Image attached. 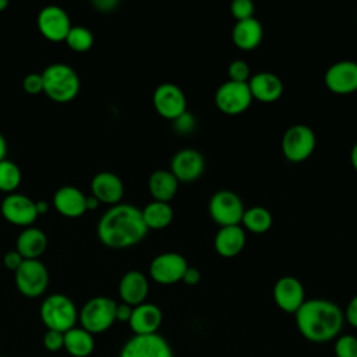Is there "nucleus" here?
Wrapping results in <instances>:
<instances>
[{"label": "nucleus", "mask_w": 357, "mask_h": 357, "mask_svg": "<svg viewBox=\"0 0 357 357\" xmlns=\"http://www.w3.org/2000/svg\"><path fill=\"white\" fill-rule=\"evenodd\" d=\"M91 195L100 204L116 205L124 197V184L121 178L112 172H99L91 180Z\"/></svg>", "instance_id": "18"}, {"label": "nucleus", "mask_w": 357, "mask_h": 357, "mask_svg": "<svg viewBox=\"0 0 357 357\" xmlns=\"http://www.w3.org/2000/svg\"><path fill=\"white\" fill-rule=\"evenodd\" d=\"M273 300L276 305L289 314H296L305 301V291L303 283L296 276H282L273 284Z\"/></svg>", "instance_id": "17"}, {"label": "nucleus", "mask_w": 357, "mask_h": 357, "mask_svg": "<svg viewBox=\"0 0 357 357\" xmlns=\"http://www.w3.org/2000/svg\"><path fill=\"white\" fill-rule=\"evenodd\" d=\"M247 237L241 225L220 226L213 238L216 252L225 258H231L240 254L245 245Z\"/></svg>", "instance_id": "23"}, {"label": "nucleus", "mask_w": 357, "mask_h": 357, "mask_svg": "<svg viewBox=\"0 0 357 357\" xmlns=\"http://www.w3.org/2000/svg\"><path fill=\"white\" fill-rule=\"evenodd\" d=\"M178 184L180 181L169 169H158L148 178V190L155 201L170 202L178 190Z\"/></svg>", "instance_id": "26"}, {"label": "nucleus", "mask_w": 357, "mask_h": 357, "mask_svg": "<svg viewBox=\"0 0 357 357\" xmlns=\"http://www.w3.org/2000/svg\"><path fill=\"white\" fill-rule=\"evenodd\" d=\"M35 206H36L38 215H43V213H46L47 209H49V205H47V202H45V201H35Z\"/></svg>", "instance_id": "45"}, {"label": "nucleus", "mask_w": 357, "mask_h": 357, "mask_svg": "<svg viewBox=\"0 0 357 357\" xmlns=\"http://www.w3.org/2000/svg\"><path fill=\"white\" fill-rule=\"evenodd\" d=\"M99 205H100V202L93 195L86 197V211H95L99 208Z\"/></svg>", "instance_id": "43"}, {"label": "nucleus", "mask_w": 357, "mask_h": 357, "mask_svg": "<svg viewBox=\"0 0 357 357\" xmlns=\"http://www.w3.org/2000/svg\"><path fill=\"white\" fill-rule=\"evenodd\" d=\"M22 261H24V258H22V255H21L17 250H10V251H7V252L4 254V258H3L4 266H6L8 271H13V272H15V271L20 268V265L22 264Z\"/></svg>", "instance_id": "38"}, {"label": "nucleus", "mask_w": 357, "mask_h": 357, "mask_svg": "<svg viewBox=\"0 0 357 357\" xmlns=\"http://www.w3.org/2000/svg\"><path fill=\"white\" fill-rule=\"evenodd\" d=\"M42 343H43L46 350H49L52 353L59 351V350L64 349V333L59 332V331L47 329L43 335Z\"/></svg>", "instance_id": "35"}, {"label": "nucleus", "mask_w": 357, "mask_h": 357, "mask_svg": "<svg viewBox=\"0 0 357 357\" xmlns=\"http://www.w3.org/2000/svg\"><path fill=\"white\" fill-rule=\"evenodd\" d=\"M0 212L8 223L21 227L32 226L39 216L35 201L20 192L7 194L0 204Z\"/></svg>", "instance_id": "13"}, {"label": "nucleus", "mask_w": 357, "mask_h": 357, "mask_svg": "<svg viewBox=\"0 0 357 357\" xmlns=\"http://www.w3.org/2000/svg\"><path fill=\"white\" fill-rule=\"evenodd\" d=\"M350 160H351L353 167L357 170V142L351 146V151H350Z\"/></svg>", "instance_id": "46"}, {"label": "nucleus", "mask_w": 357, "mask_h": 357, "mask_svg": "<svg viewBox=\"0 0 357 357\" xmlns=\"http://www.w3.org/2000/svg\"><path fill=\"white\" fill-rule=\"evenodd\" d=\"M317 145V137L311 127L303 123L290 126L282 137V152L290 162H303L311 156Z\"/></svg>", "instance_id": "7"}, {"label": "nucleus", "mask_w": 357, "mask_h": 357, "mask_svg": "<svg viewBox=\"0 0 357 357\" xmlns=\"http://www.w3.org/2000/svg\"><path fill=\"white\" fill-rule=\"evenodd\" d=\"M248 88L251 91L252 99L264 103L278 100L284 89L283 81L271 71H259L252 74L248 79Z\"/></svg>", "instance_id": "20"}, {"label": "nucleus", "mask_w": 357, "mask_h": 357, "mask_svg": "<svg viewBox=\"0 0 357 357\" xmlns=\"http://www.w3.org/2000/svg\"><path fill=\"white\" fill-rule=\"evenodd\" d=\"M188 262L178 252H162L152 258L149 264V276L159 284H173L183 279Z\"/></svg>", "instance_id": "11"}, {"label": "nucleus", "mask_w": 357, "mask_h": 357, "mask_svg": "<svg viewBox=\"0 0 357 357\" xmlns=\"http://www.w3.org/2000/svg\"><path fill=\"white\" fill-rule=\"evenodd\" d=\"M0 357H6V356H0Z\"/></svg>", "instance_id": "49"}, {"label": "nucleus", "mask_w": 357, "mask_h": 357, "mask_svg": "<svg viewBox=\"0 0 357 357\" xmlns=\"http://www.w3.org/2000/svg\"><path fill=\"white\" fill-rule=\"evenodd\" d=\"M92 4L96 7V10L109 13V11H113L119 3L116 0H95Z\"/></svg>", "instance_id": "42"}, {"label": "nucleus", "mask_w": 357, "mask_h": 357, "mask_svg": "<svg viewBox=\"0 0 357 357\" xmlns=\"http://www.w3.org/2000/svg\"><path fill=\"white\" fill-rule=\"evenodd\" d=\"M152 103L158 114L169 120H174L187 112L185 93L173 82L159 84L153 91Z\"/></svg>", "instance_id": "12"}, {"label": "nucleus", "mask_w": 357, "mask_h": 357, "mask_svg": "<svg viewBox=\"0 0 357 357\" xmlns=\"http://www.w3.org/2000/svg\"><path fill=\"white\" fill-rule=\"evenodd\" d=\"M117 303L106 296L89 298L78 311L79 326L92 335L106 332L116 322Z\"/></svg>", "instance_id": "5"}, {"label": "nucleus", "mask_w": 357, "mask_h": 357, "mask_svg": "<svg viewBox=\"0 0 357 357\" xmlns=\"http://www.w3.org/2000/svg\"><path fill=\"white\" fill-rule=\"evenodd\" d=\"M209 215L215 223L220 226L240 225L244 213V204L233 190H218L212 194L208 204Z\"/></svg>", "instance_id": "8"}, {"label": "nucleus", "mask_w": 357, "mask_h": 357, "mask_svg": "<svg viewBox=\"0 0 357 357\" xmlns=\"http://www.w3.org/2000/svg\"><path fill=\"white\" fill-rule=\"evenodd\" d=\"M21 170L13 160L7 158L0 162V191L6 194L15 192L21 184Z\"/></svg>", "instance_id": "30"}, {"label": "nucleus", "mask_w": 357, "mask_h": 357, "mask_svg": "<svg viewBox=\"0 0 357 357\" xmlns=\"http://www.w3.org/2000/svg\"><path fill=\"white\" fill-rule=\"evenodd\" d=\"M47 248V237L39 227H24L15 240V250L24 259H39Z\"/></svg>", "instance_id": "25"}, {"label": "nucleus", "mask_w": 357, "mask_h": 357, "mask_svg": "<svg viewBox=\"0 0 357 357\" xmlns=\"http://www.w3.org/2000/svg\"><path fill=\"white\" fill-rule=\"evenodd\" d=\"M148 233L141 209L131 204L112 205L98 220L96 234L100 243L109 248H128L139 241Z\"/></svg>", "instance_id": "1"}, {"label": "nucleus", "mask_w": 357, "mask_h": 357, "mask_svg": "<svg viewBox=\"0 0 357 357\" xmlns=\"http://www.w3.org/2000/svg\"><path fill=\"white\" fill-rule=\"evenodd\" d=\"M14 279L17 290L28 298L42 296L49 286V272L40 259H24L14 272Z\"/></svg>", "instance_id": "6"}, {"label": "nucleus", "mask_w": 357, "mask_h": 357, "mask_svg": "<svg viewBox=\"0 0 357 357\" xmlns=\"http://www.w3.org/2000/svg\"><path fill=\"white\" fill-rule=\"evenodd\" d=\"M227 75L229 79L237 82H248L251 78V68L250 64L243 59H234L227 66Z\"/></svg>", "instance_id": "33"}, {"label": "nucleus", "mask_w": 357, "mask_h": 357, "mask_svg": "<svg viewBox=\"0 0 357 357\" xmlns=\"http://www.w3.org/2000/svg\"><path fill=\"white\" fill-rule=\"evenodd\" d=\"M174 127L178 132L187 134L195 127V117L190 112H184L181 116L174 119Z\"/></svg>", "instance_id": "37"}, {"label": "nucleus", "mask_w": 357, "mask_h": 357, "mask_svg": "<svg viewBox=\"0 0 357 357\" xmlns=\"http://www.w3.org/2000/svg\"><path fill=\"white\" fill-rule=\"evenodd\" d=\"M205 169L204 155L194 148H183L170 159L169 170L180 183L195 181Z\"/></svg>", "instance_id": "16"}, {"label": "nucleus", "mask_w": 357, "mask_h": 357, "mask_svg": "<svg viewBox=\"0 0 357 357\" xmlns=\"http://www.w3.org/2000/svg\"><path fill=\"white\" fill-rule=\"evenodd\" d=\"M264 38V26L258 18L251 17L236 21L231 29V40L241 50L255 49Z\"/></svg>", "instance_id": "24"}, {"label": "nucleus", "mask_w": 357, "mask_h": 357, "mask_svg": "<svg viewBox=\"0 0 357 357\" xmlns=\"http://www.w3.org/2000/svg\"><path fill=\"white\" fill-rule=\"evenodd\" d=\"M294 315L298 332L312 343L335 340L344 324L343 310L326 298L305 300Z\"/></svg>", "instance_id": "2"}, {"label": "nucleus", "mask_w": 357, "mask_h": 357, "mask_svg": "<svg viewBox=\"0 0 357 357\" xmlns=\"http://www.w3.org/2000/svg\"><path fill=\"white\" fill-rule=\"evenodd\" d=\"M95 349L93 335L81 326H74L64 333V350L73 357H88Z\"/></svg>", "instance_id": "27"}, {"label": "nucleus", "mask_w": 357, "mask_h": 357, "mask_svg": "<svg viewBox=\"0 0 357 357\" xmlns=\"http://www.w3.org/2000/svg\"><path fill=\"white\" fill-rule=\"evenodd\" d=\"M163 321L162 310L153 303H142L132 307V314L128 325L134 335L158 333Z\"/></svg>", "instance_id": "19"}, {"label": "nucleus", "mask_w": 357, "mask_h": 357, "mask_svg": "<svg viewBox=\"0 0 357 357\" xmlns=\"http://www.w3.org/2000/svg\"><path fill=\"white\" fill-rule=\"evenodd\" d=\"M254 10L255 6L251 0H233L230 4V11L237 21L254 17Z\"/></svg>", "instance_id": "34"}, {"label": "nucleus", "mask_w": 357, "mask_h": 357, "mask_svg": "<svg viewBox=\"0 0 357 357\" xmlns=\"http://www.w3.org/2000/svg\"><path fill=\"white\" fill-rule=\"evenodd\" d=\"M6 155H7V141L4 135L0 132V162L6 159Z\"/></svg>", "instance_id": "44"}, {"label": "nucleus", "mask_w": 357, "mask_h": 357, "mask_svg": "<svg viewBox=\"0 0 357 357\" xmlns=\"http://www.w3.org/2000/svg\"><path fill=\"white\" fill-rule=\"evenodd\" d=\"M132 314V307L126 303H117L116 305V321L119 322H127L130 321Z\"/></svg>", "instance_id": "41"}, {"label": "nucleus", "mask_w": 357, "mask_h": 357, "mask_svg": "<svg viewBox=\"0 0 357 357\" xmlns=\"http://www.w3.org/2000/svg\"><path fill=\"white\" fill-rule=\"evenodd\" d=\"M53 205L66 218H79L86 212V195L74 185H63L56 190Z\"/></svg>", "instance_id": "22"}, {"label": "nucleus", "mask_w": 357, "mask_h": 357, "mask_svg": "<svg viewBox=\"0 0 357 357\" xmlns=\"http://www.w3.org/2000/svg\"><path fill=\"white\" fill-rule=\"evenodd\" d=\"M273 223V218L272 213L259 205L251 206V208H245L243 218H241V225L252 231V233H265L266 230L271 229Z\"/></svg>", "instance_id": "29"}, {"label": "nucleus", "mask_w": 357, "mask_h": 357, "mask_svg": "<svg viewBox=\"0 0 357 357\" xmlns=\"http://www.w3.org/2000/svg\"><path fill=\"white\" fill-rule=\"evenodd\" d=\"M22 88L29 95H38V93L43 92L42 74H38V73L26 74L22 79Z\"/></svg>", "instance_id": "36"}, {"label": "nucleus", "mask_w": 357, "mask_h": 357, "mask_svg": "<svg viewBox=\"0 0 357 357\" xmlns=\"http://www.w3.org/2000/svg\"><path fill=\"white\" fill-rule=\"evenodd\" d=\"M7 7H8V1L7 0H0V13H3Z\"/></svg>", "instance_id": "47"}, {"label": "nucleus", "mask_w": 357, "mask_h": 357, "mask_svg": "<svg viewBox=\"0 0 357 357\" xmlns=\"http://www.w3.org/2000/svg\"><path fill=\"white\" fill-rule=\"evenodd\" d=\"M39 317L47 329L66 333L71 328L77 326L78 310L68 296L54 293L42 301Z\"/></svg>", "instance_id": "4"}, {"label": "nucleus", "mask_w": 357, "mask_h": 357, "mask_svg": "<svg viewBox=\"0 0 357 357\" xmlns=\"http://www.w3.org/2000/svg\"><path fill=\"white\" fill-rule=\"evenodd\" d=\"M356 22H357V15H356Z\"/></svg>", "instance_id": "48"}, {"label": "nucleus", "mask_w": 357, "mask_h": 357, "mask_svg": "<svg viewBox=\"0 0 357 357\" xmlns=\"http://www.w3.org/2000/svg\"><path fill=\"white\" fill-rule=\"evenodd\" d=\"M343 314H344V321H347L351 326L357 328V294L350 298Z\"/></svg>", "instance_id": "39"}, {"label": "nucleus", "mask_w": 357, "mask_h": 357, "mask_svg": "<svg viewBox=\"0 0 357 357\" xmlns=\"http://www.w3.org/2000/svg\"><path fill=\"white\" fill-rule=\"evenodd\" d=\"M43 92L56 103L71 102L79 92L81 81L77 71L64 63H53L42 73Z\"/></svg>", "instance_id": "3"}, {"label": "nucleus", "mask_w": 357, "mask_h": 357, "mask_svg": "<svg viewBox=\"0 0 357 357\" xmlns=\"http://www.w3.org/2000/svg\"><path fill=\"white\" fill-rule=\"evenodd\" d=\"M181 280H183L185 284H188V286H195V284H198L199 280H201V272H199V269L195 268V266H190V265H188V268L185 269V272H184Z\"/></svg>", "instance_id": "40"}, {"label": "nucleus", "mask_w": 357, "mask_h": 357, "mask_svg": "<svg viewBox=\"0 0 357 357\" xmlns=\"http://www.w3.org/2000/svg\"><path fill=\"white\" fill-rule=\"evenodd\" d=\"M142 219L145 226L153 230H159V229H165L167 227L174 218V211L170 205V202H163V201H151L149 204H146L142 209Z\"/></svg>", "instance_id": "28"}, {"label": "nucleus", "mask_w": 357, "mask_h": 357, "mask_svg": "<svg viewBox=\"0 0 357 357\" xmlns=\"http://www.w3.org/2000/svg\"><path fill=\"white\" fill-rule=\"evenodd\" d=\"M326 88L339 95L357 91V61L339 60L331 64L324 75Z\"/></svg>", "instance_id": "15"}, {"label": "nucleus", "mask_w": 357, "mask_h": 357, "mask_svg": "<svg viewBox=\"0 0 357 357\" xmlns=\"http://www.w3.org/2000/svg\"><path fill=\"white\" fill-rule=\"evenodd\" d=\"M71 26L73 25L67 11L59 6H45L38 14V29L47 40H64Z\"/></svg>", "instance_id": "14"}, {"label": "nucleus", "mask_w": 357, "mask_h": 357, "mask_svg": "<svg viewBox=\"0 0 357 357\" xmlns=\"http://www.w3.org/2000/svg\"><path fill=\"white\" fill-rule=\"evenodd\" d=\"M119 357H174L170 343L159 333L132 335L121 347Z\"/></svg>", "instance_id": "10"}, {"label": "nucleus", "mask_w": 357, "mask_h": 357, "mask_svg": "<svg viewBox=\"0 0 357 357\" xmlns=\"http://www.w3.org/2000/svg\"><path fill=\"white\" fill-rule=\"evenodd\" d=\"M252 95L248 82H237L227 79L215 91V105L225 114L236 116L250 107Z\"/></svg>", "instance_id": "9"}, {"label": "nucleus", "mask_w": 357, "mask_h": 357, "mask_svg": "<svg viewBox=\"0 0 357 357\" xmlns=\"http://www.w3.org/2000/svg\"><path fill=\"white\" fill-rule=\"evenodd\" d=\"M149 291L148 278L139 271L126 272L119 282V296L121 303H126L131 307L145 303Z\"/></svg>", "instance_id": "21"}, {"label": "nucleus", "mask_w": 357, "mask_h": 357, "mask_svg": "<svg viewBox=\"0 0 357 357\" xmlns=\"http://www.w3.org/2000/svg\"><path fill=\"white\" fill-rule=\"evenodd\" d=\"M333 351L336 357H357V337L354 335H339L335 339Z\"/></svg>", "instance_id": "32"}, {"label": "nucleus", "mask_w": 357, "mask_h": 357, "mask_svg": "<svg viewBox=\"0 0 357 357\" xmlns=\"http://www.w3.org/2000/svg\"><path fill=\"white\" fill-rule=\"evenodd\" d=\"M64 42L67 46L78 53L86 52L93 46V33L89 28L82 25H74L68 31Z\"/></svg>", "instance_id": "31"}]
</instances>
